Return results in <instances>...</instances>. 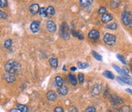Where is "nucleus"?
Wrapping results in <instances>:
<instances>
[{"instance_id": "a18cd8bd", "label": "nucleus", "mask_w": 132, "mask_h": 112, "mask_svg": "<svg viewBox=\"0 0 132 112\" xmlns=\"http://www.w3.org/2000/svg\"><path fill=\"white\" fill-rule=\"evenodd\" d=\"M131 72H132V63L131 64Z\"/></svg>"}, {"instance_id": "4468645a", "label": "nucleus", "mask_w": 132, "mask_h": 112, "mask_svg": "<svg viewBox=\"0 0 132 112\" xmlns=\"http://www.w3.org/2000/svg\"><path fill=\"white\" fill-rule=\"evenodd\" d=\"M47 98L49 101L50 102H53L56 100L57 98V95H56V93L53 92V91H49L47 92Z\"/></svg>"}, {"instance_id": "c03bdc74", "label": "nucleus", "mask_w": 132, "mask_h": 112, "mask_svg": "<svg viewBox=\"0 0 132 112\" xmlns=\"http://www.w3.org/2000/svg\"><path fill=\"white\" fill-rule=\"evenodd\" d=\"M63 71H67V70H66V66H63Z\"/></svg>"}, {"instance_id": "423d86ee", "label": "nucleus", "mask_w": 132, "mask_h": 112, "mask_svg": "<svg viewBox=\"0 0 132 112\" xmlns=\"http://www.w3.org/2000/svg\"><path fill=\"white\" fill-rule=\"evenodd\" d=\"M101 91H102V85H99V84H98V83H96L92 88L91 95L92 96H98L100 94Z\"/></svg>"}, {"instance_id": "f704fd0d", "label": "nucleus", "mask_w": 132, "mask_h": 112, "mask_svg": "<svg viewBox=\"0 0 132 112\" xmlns=\"http://www.w3.org/2000/svg\"><path fill=\"white\" fill-rule=\"evenodd\" d=\"M85 112H96V110H95V108L94 107L89 106V107H88V108L86 109Z\"/></svg>"}, {"instance_id": "9b49d317", "label": "nucleus", "mask_w": 132, "mask_h": 112, "mask_svg": "<svg viewBox=\"0 0 132 112\" xmlns=\"http://www.w3.org/2000/svg\"><path fill=\"white\" fill-rule=\"evenodd\" d=\"M29 10H30V11H31V14L36 15V14L40 11L39 5H38V4H36V3H34V4H32V5H31L30 7H29Z\"/></svg>"}, {"instance_id": "e433bc0d", "label": "nucleus", "mask_w": 132, "mask_h": 112, "mask_svg": "<svg viewBox=\"0 0 132 112\" xmlns=\"http://www.w3.org/2000/svg\"><path fill=\"white\" fill-rule=\"evenodd\" d=\"M0 15H1L0 17H1L2 19H5L7 18V14L5 12L2 11H0Z\"/></svg>"}, {"instance_id": "393cba45", "label": "nucleus", "mask_w": 132, "mask_h": 112, "mask_svg": "<svg viewBox=\"0 0 132 112\" xmlns=\"http://www.w3.org/2000/svg\"><path fill=\"white\" fill-rule=\"evenodd\" d=\"M77 66H78V68H80L81 69H83L88 68L89 64L87 63H81V62H79V63H77Z\"/></svg>"}, {"instance_id": "58836bf2", "label": "nucleus", "mask_w": 132, "mask_h": 112, "mask_svg": "<svg viewBox=\"0 0 132 112\" xmlns=\"http://www.w3.org/2000/svg\"><path fill=\"white\" fill-rule=\"evenodd\" d=\"M123 71H124L126 74H128V73H129V72H130V71H129V69H128L127 67H125V66H124V67H123Z\"/></svg>"}, {"instance_id": "ddd939ff", "label": "nucleus", "mask_w": 132, "mask_h": 112, "mask_svg": "<svg viewBox=\"0 0 132 112\" xmlns=\"http://www.w3.org/2000/svg\"><path fill=\"white\" fill-rule=\"evenodd\" d=\"M70 31H71V34H72L74 37L78 38L80 40H84V36H83V34L82 32H80V31H76V30H74V29H72Z\"/></svg>"}, {"instance_id": "79ce46f5", "label": "nucleus", "mask_w": 132, "mask_h": 112, "mask_svg": "<svg viewBox=\"0 0 132 112\" xmlns=\"http://www.w3.org/2000/svg\"><path fill=\"white\" fill-rule=\"evenodd\" d=\"M70 70H72V71H76V67L73 66V67H71V68H70Z\"/></svg>"}, {"instance_id": "f257e3e1", "label": "nucleus", "mask_w": 132, "mask_h": 112, "mask_svg": "<svg viewBox=\"0 0 132 112\" xmlns=\"http://www.w3.org/2000/svg\"><path fill=\"white\" fill-rule=\"evenodd\" d=\"M5 69L9 73H17L21 70V65L15 59H9L5 65Z\"/></svg>"}, {"instance_id": "7ed1b4c3", "label": "nucleus", "mask_w": 132, "mask_h": 112, "mask_svg": "<svg viewBox=\"0 0 132 112\" xmlns=\"http://www.w3.org/2000/svg\"><path fill=\"white\" fill-rule=\"evenodd\" d=\"M103 41L105 43V44H107L108 46H113V45H115V44L116 42V37L112 34L107 33L104 35Z\"/></svg>"}, {"instance_id": "1a4fd4ad", "label": "nucleus", "mask_w": 132, "mask_h": 112, "mask_svg": "<svg viewBox=\"0 0 132 112\" xmlns=\"http://www.w3.org/2000/svg\"><path fill=\"white\" fill-rule=\"evenodd\" d=\"M3 78L5 79V80L8 82V83H12L15 81V77L14 76L13 74L12 73H9V72H6V73H4L2 75Z\"/></svg>"}, {"instance_id": "f8f14e48", "label": "nucleus", "mask_w": 132, "mask_h": 112, "mask_svg": "<svg viewBox=\"0 0 132 112\" xmlns=\"http://www.w3.org/2000/svg\"><path fill=\"white\" fill-rule=\"evenodd\" d=\"M68 92H69V89H68V88L66 85H64V86L63 85L61 87H58V89H57V92L60 95H63V96L67 95L68 94Z\"/></svg>"}, {"instance_id": "39448f33", "label": "nucleus", "mask_w": 132, "mask_h": 112, "mask_svg": "<svg viewBox=\"0 0 132 112\" xmlns=\"http://www.w3.org/2000/svg\"><path fill=\"white\" fill-rule=\"evenodd\" d=\"M122 21H123V24L125 25V26H128L129 25V23L131 21V16H130V14L125 11H122Z\"/></svg>"}, {"instance_id": "c756f323", "label": "nucleus", "mask_w": 132, "mask_h": 112, "mask_svg": "<svg viewBox=\"0 0 132 112\" xmlns=\"http://www.w3.org/2000/svg\"><path fill=\"white\" fill-rule=\"evenodd\" d=\"M131 108L128 105H124L120 108V112H130Z\"/></svg>"}, {"instance_id": "dca6fc26", "label": "nucleus", "mask_w": 132, "mask_h": 112, "mask_svg": "<svg viewBox=\"0 0 132 112\" xmlns=\"http://www.w3.org/2000/svg\"><path fill=\"white\" fill-rule=\"evenodd\" d=\"M112 67L115 69V70H116V71H117L119 74H121L123 77H125V78H130V76H129L128 74H126L123 70H122V69H121V68H119L118 66H116V65H115V64H113V65H112Z\"/></svg>"}, {"instance_id": "bb28decb", "label": "nucleus", "mask_w": 132, "mask_h": 112, "mask_svg": "<svg viewBox=\"0 0 132 112\" xmlns=\"http://www.w3.org/2000/svg\"><path fill=\"white\" fill-rule=\"evenodd\" d=\"M92 56H94L97 60H99V61H102V56H101L99 54H98L97 52H95V51H92Z\"/></svg>"}, {"instance_id": "6e6552de", "label": "nucleus", "mask_w": 132, "mask_h": 112, "mask_svg": "<svg viewBox=\"0 0 132 112\" xmlns=\"http://www.w3.org/2000/svg\"><path fill=\"white\" fill-rule=\"evenodd\" d=\"M89 38H90L92 41H97L99 38V32L97 30H91L88 34Z\"/></svg>"}, {"instance_id": "412c9836", "label": "nucleus", "mask_w": 132, "mask_h": 112, "mask_svg": "<svg viewBox=\"0 0 132 112\" xmlns=\"http://www.w3.org/2000/svg\"><path fill=\"white\" fill-rule=\"evenodd\" d=\"M55 82H56V84H57V85L58 87L63 86V79H62L60 76H56V78H55Z\"/></svg>"}, {"instance_id": "c9c22d12", "label": "nucleus", "mask_w": 132, "mask_h": 112, "mask_svg": "<svg viewBox=\"0 0 132 112\" xmlns=\"http://www.w3.org/2000/svg\"><path fill=\"white\" fill-rule=\"evenodd\" d=\"M53 112H64V110L61 107H56L53 110Z\"/></svg>"}, {"instance_id": "ea45409f", "label": "nucleus", "mask_w": 132, "mask_h": 112, "mask_svg": "<svg viewBox=\"0 0 132 112\" xmlns=\"http://www.w3.org/2000/svg\"><path fill=\"white\" fill-rule=\"evenodd\" d=\"M9 112H21L19 109H16V108H12V109H11Z\"/></svg>"}, {"instance_id": "5701e85b", "label": "nucleus", "mask_w": 132, "mask_h": 112, "mask_svg": "<svg viewBox=\"0 0 132 112\" xmlns=\"http://www.w3.org/2000/svg\"><path fill=\"white\" fill-rule=\"evenodd\" d=\"M106 28L110 29V30H116L118 28V25L115 22H112L106 25Z\"/></svg>"}, {"instance_id": "2eb2a0df", "label": "nucleus", "mask_w": 132, "mask_h": 112, "mask_svg": "<svg viewBox=\"0 0 132 112\" xmlns=\"http://www.w3.org/2000/svg\"><path fill=\"white\" fill-rule=\"evenodd\" d=\"M112 20V16L110 14L105 13V14H104L102 16V21L103 23H108V22H109Z\"/></svg>"}, {"instance_id": "c85d7f7f", "label": "nucleus", "mask_w": 132, "mask_h": 112, "mask_svg": "<svg viewBox=\"0 0 132 112\" xmlns=\"http://www.w3.org/2000/svg\"><path fill=\"white\" fill-rule=\"evenodd\" d=\"M12 40H11V39H8V40H6V41H5V43H4V47H5V48H7V49H9V48L12 47Z\"/></svg>"}, {"instance_id": "b1692460", "label": "nucleus", "mask_w": 132, "mask_h": 112, "mask_svg": "<svg viewBox=\"0 0 132 112\" xmlns=\"http://www.w3.org/2000/svg\"><path fill=\"white\" fill-rule=\"evenodd\" d=\"M121 4V2L120 1H117V0H114V1H112L111 3H110V6L111 8H118Z\"/></svg>"}, {"instance_id": "37998d69", "label": "nucleus", "mask_w": 132, "mask_h": 112, "mask_svg": "<svg viewBox=\"0 0 132 112\" xmlns=\"http://www.w3.org/2000/svg\"><path fill=\"white\" fill-rule=\"evenodd\" d=\"M129 26H130V28H132V19L131 20L130 23H129Z\"/></svg>"}, {"instance_id": "aec40b11", "label": "nucleus", "mask_w": 132, "mask_h": 112, "mask_svg": "<svg viewBox=\"0 0 132 112\" xmlns=\"http://www.w3.org/2000/svg\"><path fill=\"white\" fill-rule=\"evenodd\" d=\"M50 65L52 68H57L58 65V59L57 58H51L49 60Z\"/></svg>"}, {"instance_id": "473e14b6", "label": "nucleus", "mask_w": 132, "mask_h": 112, "mask_svg": "<svg viewBox=\"0 0 132 112\" xmlns=\"http://www.w3.org/2000/svg\"><path fill=\"white\" fill-rule=\"evenodd\" d=\"M117 58L122 63H124V64H126L127 63V62H126V59L124 58V56H122V55H119V54H117Z\"/></svg>"}, {"instance_id": "a878e982", "label": "nucleus", "mask_w": 132, "mask_h": 112, "mask_svg": "<svg viewBox=\"0 0 132 112\" xmlns=\"http://www.w3.org/2000/svg\"><path fill=\"white\" fill-rule=\"evenodd\" d=\"M80 2L81 6H83V7H88V6H89V5H91L92 1H88V0H80Z\"/></svg>"}, {"instance_id": "a19ab883", "label": "nucleus", "mask_w": 132, "mask_h": 112, "mask_svg": "<svg viewBox=\"0 0 132 112\" xmlns=\"http://www.w3.org/2000/svg\"><path fill=\"white\" fill-rule=\"evenodd\" d=\"M125 91H126V92H128V93H130V94H131L132 95V90H131V89H125Z\"/></svg>"}, {"instance_id": "20e7f679", "label": "nucleus", "mask_w": 132, "mask_h": 112, "mask_svg": "<svg viewBox=\"0 0 132 112\" xmlns=\"http://www.w3.org/2000/svg\"><path fill=\"white\" fill-rule=\"evenodd\" d=\"M109 100H110L111 103H112L113 105H122V104L124 102V100H123L122 98L118 97V95H115V94L110 95Z\"/></svg>"}, {"instance_id": "f03ea898", "label": "nucleus", "mask_w": 132, "mask_h": 112, "mask_svg": "<svg viewBox=\"0 0 132 112\" xmlns=\"http://www.w3.org/2000/svg\"><path fill=\"white\" fill-rule=\"evenodd\" d=\"M59 34H60V36L63 39H64L66 41L69 40L70 30V28H69L68 24L66 22H63V23L61 24V25L60 27V29H59Z\"/></svg>"}, {"instance_id": "72a5a7b5", "label": "nucleus", "mask_w": 132, "mask_h": 112, "mask_svg": "<svg viewBox=\"0 0 132 112\" xmlns=\"http://www.w3.org/2000/svg\"><path fill=\"white\" fill-rule=\"evenodd\" d=\"M7 5H8V2H7L6 0H1V1H0V7H1L2 8L6 7Z\"/></svg>"}, {"instance_id": "cd10ccee", "label": "nucleus", "mask_w": 132, "mask_h": 112, "mask_svg": "<svg viewBox=\"0 0 132 112\" xmlns=\"http://www.w3.org/2000/svg\"><path fill=\"white\" fill-rule=\"evenodd\" d=\"M39 13H40V15L43 18H47V8H40V11H39Z\"/></svg>"}, {"instance_id": "f3484780", "label": "nucleus", "mask_w": 132, "mask_h": 112, "mask_svg": "<svg viewBox=\"0 0 132 112\" xmlns=\"http://www.w3.org/2000/svg\"><path fill=\"white\" fill-rule=\"evenodd\" d=\"M47 15L48 18H51L55 15V9L53 6L50 5L47 8Z\"/></svg>"}, {"instance_id": "9d476101", "label": "nucleus", "mask_w": 132, "mask_h": 112, "mask_svg": "<svg viewBox=\"0 0 132 112\" xmlns=\"http://www.w3.org/2000/svg\"><path fill=\"white\" fill-rule=\"evenodd\" d=\"M47 28L48 31L50 33H54L57 30L56 24L53 21H48L47 22Z\"/></svg>"}, {"instance_id": "49530a36", "label": "nucleus", "mask_w": 132, "mask_h": 112, "mask_svg": "<svg viewBox=\"0 0 132 112\" xmlns=\"http://www.w3.org/2000/svg\"><path fill=\"white\" fill-rule=\"evenodd\" d=\"M107 112H112V111H110V110H108Z\"/></svg>"}, {"instance_id": "a211bd4d", "label": "nucleus", "mask_w": 132, "mask_h": 112, "mask_svg": "<svg viewBox=\"0 0 132 112\" xmlns=\"http://www.w3.org/2000/svg\"><path fill=\"white\" fill-rule=\"evenodd\" d=\"M68 77H69V79H70V83H71L73 86H76V85H77V79H76V76H74V75L70 73V74L68 75Z\"/></svg>"}, {"instance_id": "0eeeda50", "label": "nucleus", "mask_w": 132, "mask_h": 112, "mask_svg": "<svg viewBox=\"0 0 132 112\" xmlns=\"http://www.w3.org/2000/svg\"><path fill=\"white\" fill-rule=\"evenodd\" d=\"M30 28H31V31L34 34L39 32V31H40V29H41L40 21H34L31 24Z\"/></svg>"}, {"instance_id": "7c9ffc66", "label": "nucleus", "mask_w": 132, "mask_h": 112, "mask_svg": "<svg viewBox=\"0 0 132 112\" xmlns=\"http://www.w3.org/2000/svg\"><path fill=\"white\" fill-rule=\"evenodd\" d=\"M98 13L99 15H103L104 14L106 13V8H105V7H103V6L100 7L99 9H98Z\"/></svg>"}, {"instance_id": "6ab92c4d", "label": "nucleus", "mask_w": 132, "mask_h": 112, "mask_svg": "<svg viewBox=\"0 0 132 112\" xmlns=\"http://www.w3.org/2000/svg\"><path fill=\"white\" fill-rule=\"evenodd\" d=\"M103 76L108 79H115V75L113 74V72L108 71V70H105L103 72Z\"/></svg>"}, {"instance_id": "4c0bfd02", "label": "nucleus", "mask_w": 132, "mask_h": 112, "mask_svg": "<svg viewBox=\"0 0 132 112\" xmlns=\"http://www.w3.org/2000/svg\"><path fill=\"white\" fill-rule=\"evenodd\" d=\"M69 112H78V110L75 106H70L69 108Z\"/></svg>"}, {"instance_id": "2f4dec72", "label": "nucleus", "mask_w": 132, "mask_h": 112, "mask_svg": "<svg viewBox=\"0 0 132 112\" xmlns=\"http://www.w3.org/2000/svg\"><path fill=\"white\" fill-rule=\"evenodd\" d=\"M78 79H79V81H80V84L82 85L84 82V76L83 73H79L78 74Z\"/></svg>"}, {"instance_id": "4be33fe9", "label": "nucleus", "mask_w": 132, "mask_h": 112, "mask_svg": "<svg viewBox=\"0 0 132 112\" xmlns=\"http://www.w3.org/2000/svg\"><path fill=\"white\" fill-rule=\"evenodd\" d=\"M17 107H18V109H19L21 112H28V108L26 105H24L21 104H18Z\"/></svg>"}]
</instances>
